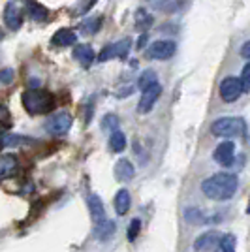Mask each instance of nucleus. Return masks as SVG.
Wrapping results in <instances>:
<instances>
[{
  "instance_id": "23",
  "label": "nucleus",
  "mask_w": 250,
  "mask_h": 252,
  "mask_svg": "<svg viewBox=\"0 0 250 252\" xmlns=\"http://www.w3.org/2000/svg\"><path fill=\"white\" fill-rule=\"evenodd\" d=\"M235 249H237V239H235V235L226 233V235L220 239V252H235Z\"/></svg>"
},
{
  "instance_id": "26",
  "label": "nucleus",
  "mask_w": 250,
  "mask_h": 252,
  "mask_svg": "<svg viewBox=\"0 0 250 252\" xmlns=\"http://www.w3.org/2000/svg\"><path fill=\"white\" fill-rule=\"evenodd\" d=\"M141 231V220L139 219H134L128 226V241H136V237Z\"/></svg>"
},
{
  "instance_id": "1",
  "label": "nucleus",
  "mask_w": 250,
  "mask_h": 252,
  "mask_svg": "<svg viewBox=\"0 0 250 252\" xmlns=\"http://www.w3.org/2000/svg\"><path fill=\"white\" fill-rule=\"evenodd\" d=\"M239 179L235 173H215L201 183V192L211 200L224 201L235 196Z\"/></svg>"
},
{
  "instance_id": "22",
  "label": "nucleus",
  "mask_w": 250,
  "mask_h": 252,
  "mask_svg": "<svg viewBox=\"0 0 250 252\" xmlns=\"http://www.w3.org/2000/svg\"><path fill=\"white\" fill-rule=\"evenodd\" d=\"M102 27V17H93V19H87V21H81L79 29L85 34H94L96 31H100Z\"/></svg>"
},
{
  "instance_id": "20",
  "label": "nucleus",
  "mask_w": 250,
  "mask_h": 252,
  "mask_svg": "<svg viewBox=\"0 0 250 252\" xmlns=\"http://www.w3.org/2000/svg\"><path fill=\"white\" fill-rule=\"evenodd\" d=\"M109 149L113 153H123L126 149V136L121 130H117V132L111 134V137H109Z\"/></svg>"
},
{
  "instance_id": "21",
  "label": "nucleus",
  "mask_w": 250,
  "mask_h": 252,
  "mask_svg": "<svg viewBox=\"0 0 250 252\" xmlns=\"http://www.w3.org/2000/svg\"><path fill=\"white\" fill-rule=\"evenodd\" d=\"M156 83H158V77L153 70H145L143 74L139 75V79H137V87L141 89V93L147 91V89H151L153 85H156Z\"/></svg>"
},
{
  "instance_id": "13",
  "label": "nucleus",
  "mask_w": 250,
  "mask_h": 252,
  "mask_svg": "<svg viewBox=\"0 0 250 252\" xmlns=\"http://www.w3.org/2000/svg\"><path fill=\"white\" fill-rule=\"evenodd\" d=\"M87 203H89V209H91L94 224H100V222L107 220V217H105V207H104V203H102V200H100V196L91 194Z\"/></svg>"
},
{
  "instance_id": "3",
  "label": "nucleus",
  "mask_w": 250,
  "mask_h": 252,
  "mask_svg": "<svg viewBox=\"0 0 250 252\" xmlns=\"http://www.w3.org/2000/svg\"><path fill=\"white\" fill-rule=\"evenodd\" d=\"M247 125L241 117H220L211 125V132L217 137H241Z\"/></svg>"
},
{
  "instance_id": "25",
  "label": "nucleus",
  "mask_w": 250,
  "mask_h": 252,
  "mask_svg": "<svg viewBox=\"0 0 250 252\" xmlns=\"http://www.w3.org/2000/svg\"><path fill=\"white\" fill-rule=\"evenodd\" d=\"M117 126H119V117L113 115V113H109V115H105L102 119V130H113V132H117Z\"/></svg>"
},
{
  "instance_id": "33",
  "label": "nucleus",
  "mask_w": 250,
  "mask_h": 252,
  "mask_svg": "<svg viewBox=\"0 0 250 252\" xmlns=\"http://www.w3.org/2000/svg\"><path fill=\"white\" fill-rule=\"evenodd\" d=\"M6 115H8V111H6V109L0 105V121H4V119H6Z\"/></svg>"
},
{
  "instance_id": "10",
  "label": "nucleus",
  "mask_w": 250,
  "mask_h": 252,
  "mask_svg": "<svg viewBox=\"0 0 250 252\" xmlns=\"http://www.w3.org/2000/svg\"><path fill=\"white\" fill-rule=\"evenodd\" d=\"M233 157H235V143L233 141H222L219 147L215 149L213 158L220 166H231L233 164Z\"/></svg>"
},
{
  "instance_id": "17",
  "label": "nucleus",
  "mask_w": 250,
  "mask_h": 252,
  "mask_svg": "<svg viewBox=\"0 0 250 252\" xmlns=\"http://www.w3.org/2000/svg\"><path fill=\"white\" fill-rule=\"evenodd\" d=\"M115 230H117V226H115L113 220H104L100 222V224H94V235L100 239V241H107V239H111L113 237Z\"/></svg>"
},
{
  "instance_id": "18",
  "label": "nucleus",
  "mask_w": 250,
  "mask_h": 252,
  "mask_svg": "<svg viewBox=\"0 0 250 252\" xmlns=\"http://www.w3.org/2000/svg\"><path fill=\"white\" fill-rule=\"evenodd\" d=\"M130 192L126 189H121L115 196V211L117 215H126L128 209H130Z\"/></svg>"
},
{
  "instance_id": "24",
  "label": "nucleus",
  "mask_w": 250,
  "mask_h": 252,
  "mask_svg": "<svg viewBox=\"0 0 250 252\" xmlns=\"http://www.w3.org/2000/svg\"><path fill=\"white\" fill-rule=\"evenodd\" d=\"M31 15L34 21H45L47 19V10L40 4H31Z\"/></svg>"
},
{
  "instance_id": "28",
  "label": "nucleus",
  "mask_w": 250,
  "mask_h": 252,
  "mask_svg": "<svg viewBox=\"0 0 250 252\" xmlns=\"http://www.w3.org/2000/svg\"><path fill=\"white\" fill-rule=\"evenodd\" d=\"M13 77H15V72H13L11 68L0 70V83L2 85H11L13 83Z\"/></svg>"
},
{
  "instance_id": "2",
  "label": "nucleus",
  "mask_w": 250,
  "mask_h": 252,
  "mask_svg": "<svg viewBox=\"0 0 250 252\" xmlns=\"http://www.w3.org/2000/svg\"><path fill=\"white\" fill-rule=\"evenodd\" d=\"M21 102L25 111H29L31 115H43V113H49L55 107V98L51 93L40 91V89L25 91L21 96Z\"/></svg>"
},
{
  "instance_id": "29",
  "label": "nucleus",
  "mask_w": 250,
  "mask_h": 252,
  "mask_svg": "<svg viewBox=\"0 0 250 252\" xmlns=\"http://www.w3.org/2000/svg\"><path fill=\"white\" fill-rule=\"evenodd\" d=\"M241 83H243V89L249 91L250 89V64H247L241 72Z\"/></svg>"
},
{
  "instance_id": "27",
  "label": "nucleus",
  "mask_w": 250,
  "mask_h": 252,
  "mask_svg": "<svg viewBox=\"0 0 250 252\" xmlns=\"http://www.w3.org/2000/svg\"><path fill=\"white\" fill-rule=\"evenodd\" d=\"M185 217H187L188 222H192V224H201V222H207L205 220V217L201 215V211L198 209H188L185 213Z\"/></svg>"
},
{
  "instance_id": "8",
  "label": "nucleus",
  "mask_w": 250,
  "mask_h": 252,
  "mask_svg": "<svg viewBox=\"0 0 250 252\" xmlns=\"http://www.w3.org/2000/svg\"><path fill=\"white\" fill-rule=\"evenodd\" d=\"M160 94H162V87H160V83L153 85L151 89L143 91V93H141V98H139V104H137V113H141V115L149 113V111L155 107L156 100L160 98Z\"/></svg>"
},
{
  "instance_id": "11",
  "label": "nucleus",
  "mask_w": 250,
  "mask_h": 252,
  "mask_svg": "<svg viewBox=\"0 0 250 252\" xmlns=\"http://www.w3.org/2000/svg\"><path fill=\"white\" fill-rule=\"evenodd\" d=\"M4 23L10 31H19L23 25L21 11L17 8L15 2H6V8H4Z\"/></svg>"
},
{
  "instance_id": "9",
  "label": "nucleus",
  "mask_w": 250,
  "mask_h": 252,
  "mask_svg": "<svg viewBox=\"0 0 250 252\" xmlns=\"http://www.w3.org/2000/svg\"><path fill=\"white\" fill-rule=\"evenodd\" d=\"M220 233L215 230L211 231H205V233H201L198 239L194 241V251L196 252H211L215 251L217 247L220 245Z\"/></svg>"
},
{
  "instance_id": "32",
  "label": "nucleus",
  "mask_w": 250,
  "mask_h": 252,
  "mask_svg": "<svg viewBox=\"0 0 250 252\" xmlns=\"http://www.w3.org/2000/svg\"><path fill=\"white\" fill-rule=\"evenodd\" d=\"M147 40H149L147 32H145V34H141V36H139V40H137V49H139V51H141V49H143V47L147 45Z\"/></svg>"
},
{
  "instance_id": "16",
  "label": "nucleus",
  "mask_w": 250,
  "mask_h": 252,
  "mask_svg": "<svg viewBox=\"0 0 250 252\" xmlns=\"http://www.w3.org/2000/svg\"><path fill=\"white\" fill-rule=\"evenodd\" d=\"M17 171V157L15 155H2L0 157V179L11 177Z\"/></svg>"
},
{
  "instance_id": "6",
  "label": "nucleus",
  "mask_w": 250,
  "mask_h": 252,
  "mask_svg": "<svg viewBox=\"0 0 250 252\" xmlns=\"http://www.w3.org/2000/svg\"><path fill=\"white\" fill-rule=\"evenodd\" d=\"M132 47V40L125 38L121 42H115L111 45H105L102 51L98 53V61L105 63V61H111V59H126V55Z\"/></svg>"
},
{
  "instance_id": "14",
  "label": "nucleus",
  "mask_w": 250,
  "mask_h": 252,
  "mask_svg": "<svg viewBox=\"0 0 250 252\" xmlns=\"http://www.w3.org/2000/svg\"><path fill=\"white\" fill-rule=\"evenodd\" d=\"M134 175H136V169H134V166H132V162H130V160L121 158V160L115 164V177L119 179V181H123V183L132 181Z\"/></svg>"
},
{
  "instance_id": "7",
  "label": "nucleus",
  "mask_w": 250,
  "mask_h": 252,
  "mask_svg": "<svg viewBox=\"0 0 250 252\" xmlns=\"http://www.w3.org/2000/svg\"><path fill=\"white\" fill-rule=\"evenodd\" d=\"M177 45L171 40H158V42L151 43L149 49H147V57L153 59V61H167L175 55Z\"/></svg>"
},
{
  "instance_id": "31",
  "label": "nucleus",
  "mask_w": 250,
  "mask_h": 252,
  "mask_svg": "<svg viewBox=\"0 0 250 252\" xmlns=\"http://www.w3.org/2000/svg\"><path fill=\"white\" fill-rule=\"evenodd\" d=\"M241 57L250 64V40L243 43V47H241Z\"/></svg>"
},
{
  "instance_id": "4",
  "label": "nucleus",
  "mask_w": 250,
  "mask_h": 252,
  "mask_svg": "<svg viewBox=\"0 0 250 252\" xmlns=\"http://www.w3.org/2000/svg\"><path fill=\"white\" fill-rule=\"evenodd\" d=\"M243 93H245V89H243V83H241V77L228 75V77L222 79V83H220V98L226 104H231V102L239 100V96Z\"/></svg>"
},
{
  "instance_id": "15",
  "label": "nucleus",
  "mask_w": 250,
  "mask_h": 252,
  "mask_svg": "<svg viewBox=\"0 0 250 252\" xmlns=\"http://www.w3.org/2000/svg\"><path fill=\"white\" fill-rule=\"evenodd\" d=\"M75 42H77V34L72 29H61V31H57L51 40V43L57 45V47H68V45H73Z\"/></svg>"
},
{
  "instance_id": "30",
  "label": "nucleus",
  "mask_w": 250,
  "mask_h": 252,
  "mask_svg": "<svg viewBox=\"0 0 250 252\" xmlns=\"http://www.w3.org/2000/svg\"><path fill=\"white\" fill-rule=\"evenodd\" d=\"M96 2H98V0H85V2H81V4H79V8H77V13H87V11L91 10Z\"/></svg>"
},
{
  "instance_id": "12",
  "label": "nucleus",
  "mask_w": 250,
  "mask_h": 252,
  "mask_svg": "<svg viewBox=\"0 0 250 252\" xmlns=\"http://www.w3.org/2000/svg\"><path fill=\"white\" fill-rule=\"evenodd\" d=\"M73 59L81 64L83 68H91L94 63V59H96V53H94V49L89 43H81V45H75V49H73Z\"/></svg>"
},
{
  "instance_id": "34",
  "label": "nucleus",
  "mask_w": 250,
  "mask_h": 252,
  "mask_svg": "<svg viewBox=\"0 0 250 252\" xmlns=\"http://www.w3.org/2000/svg\"><path fill=\"white\" fill-rule=\"evenodd\" d=\"M247 213H249V215H250V203H249V207H247Z\"/></svg>"
},
{
  "instance_id": "5",
  "label": "nucleus",
  "mask_w": 250,
  "mask_h": 252,
  "mask_svg": "<svg viewBox=\"0 0 250 252\" xmlns=\"http://www.w3.org/2000/svg\"><path fill=\"white\" fill-rule=\"evenodd\" d=\"M72 128V115L66 113V111H59L47 119L45 123V130L51 134V136H64L68 134V130Z\"/></svg>"
},
{
  "instance_id": "19",
  "label": "nucleus",
  "mask_w": 250,
  "mask_h": 252,
  "mask_svg": "<svg viewBox=\"0 0 250 252\" xmlns=\"http://www.w3.org/2000/svg\"><path fill=\"white\" fill-rule=\"evenodd\" d=\"M153 15L151 13H147L145 10H139L136 13V29L137 31H141L143 34L147 32V29H151L153 27Z\"/></svg>"
}]
</instances>
